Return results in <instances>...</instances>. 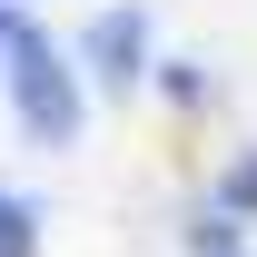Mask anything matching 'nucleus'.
Masks as SVG:
<instances>
[{
	"mask_svg": "<svg viewBox=\"0 0 257 257\" xmlns=\"http://www.w3.org/2000/svg\"><path fill=\"white\" fill-rule=\"evenodd\" d=\"M20 247H30V237H20V208L0 198V257H20Z\"/></svg>",
	"mask_w": 257,
	"mask_h": 257,
	"instance_id": "obj_2",
	"label": "nucleus"
},
{
	"mask_svg": "<svg viewBox=\"0 0 257 257\" xmlns=\"http://www.w3.org/2000/svg\"><path fill=\"white\" fill-rule=\"evenodd\" d=\"M20 99H30V119L50 128V139L69 128V109H60V89H50V60H40V50H30V69H20Z\"/></svg>",
	"mask_w": 257,
	"mask_h": 257,
	"instance_id": "obj_1",
	"label": "nucleus"
}]
</instances>
